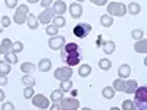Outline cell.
<instances>
[{
  "mask_svg": "<svg viewBox=\"0 0 147 110\" xmlns=\"http://www.w3.org/2000/svg\"><path fill=\"white\" fill-rule=\"evenodd\" d=\"M60 59L65 63H68V66H77L80 65L81 59H82V50L81 47L75 43H68L60 48Z\"/></svg>",
  "mask_w": 147,
  "mask_h": 110,
  "instance_id": "obj_1",
  "label": "cell"
},
{
  "mask_svg": "<svg viewBox=\"0 0 147 110\" xmlns=\"http://www.w3.org/2000/svg\"><path fill=\"white\" fill-rule=\"evenodd\" d=\"M134 104L138 110H147V87H137L134 91Z\"/></svg>",
  "mask_w": 147,
  "mask_h": 110,
  "instance_id": "obj_2",
  "label": "cell"
},
{
  "mask_svg": "<svg viewBox=\"0 0 147 110\" xmlns=\"http://www.w3.org/2000/svg\"><path fill=\"white\" fill-rule=\"evenodd\" d=\"M107 12L110 16H124L127 13V6L119 2H112L107 5Z\"/></svg>",
  "mask_w": 147,
  "mask_h": 110,
  "instance_id": "obj_3",
  "label": "cell"
},
{
  "mask_svg": "<svg viewBox=\"0 0 147 110\" xmlns=\"http://www.w3.org/2000/svg\"><path fill=\"white\" fill-rule=\"evenodd\" d=\"M90 32H91V25L87 22H80L74 28V35L78 37V38H85V37H88Z\"/></svg>",
  "mask_w": 147,
  "mask_h": 110,
  "instance_id": "obj_4",
  "label": "cell"
},
{
  "mask_svg": "<svg viewBox=\"0 0 147 110\" xmlns=\"http://www.w3.org/2000/svg\"><path fill=\"white\" fill-rule=\"evenodd\" d=\"M27 16H28V6L27 5H21L16 7V12L13 15V21L18 25H22L24 22H27Z\"/></svg>",
  "mask_w": 147,
  "mask_h": 110,
  "instance_id": "obj_5",
  "label": "cell"
},
{
  "mask_svg": "<svg viewBox=\"0 0 147 110\" xmlns=\"http://www.w3.org/2000/svg\"><path fill=\"white\" fill-rule=\"evenodd\" d=\"M59 106L62 110H77L80 107V101L75 99V97H68V99H62L59 101Z\"/></svg>",
  "mask_w": 147,
  "mask_h": 110,
  "instance_id": "obj_6",
  "label": "cell"
},
{
  "mask_svg": "<svg viewBox=\"0 0 147 110\" xmlns=\"http://www.w3.org/2000/svg\"><path fill=\"white\" fill-rule=\"evenodd\" d=\"M72 68L71 66H63V68H57L56 72H55V78L59 79V81H66V79H71L72 76Z\"/></svg>",
  "mask_w": 147,
  "mask_h": 110,
  "instance_id": "obj_7",
  "label": "cell"
},
{
  "mask_svg": "<svg viewBox=\"0 0 147 110\" xmlns=\"http://www.w3.org/2000/svg\"><path fill=\"white\" fill-rule=\"evenodd\" d=\"M31 100H32V106L38 107V109H49V106H50L49 99L43 94H35Z\"/></svg>",
  "mask_w": 147,
  "mask_h": 110,
  "instance_id": "obj_8",
  "label": "cell"
},
{
  "mask_svg": "<svg viewBox=\"0 0 147 110\" xmlns=\"http://www.w3.org/2000/svg\"><path fill=\"white\" fill-rule=\"evenodd\" d=\"M55 9L53 7H47L44 9V12H41V13L38 15V18H37V21L41 22V23H46V25H49V22H50L53 18H55Z\"/></svg>",
  "mask_w": 147,
  "mask_h": 110,
  "instance_id": "obj_9",
  "label": "cell"
},
{
  "mask_svg": "<svg viewBox=\"0 0 147 110\" xmlns=\"http://www.w3.org/2000/svg\"><path fill=\"white\" fill-rule=\"evenodd\" d=\"M65 44H66V41L62 35L50 37V40H49V46H50V48H53V50H60Z\"/></svg>",
  "mask_w": 147,
  "mask_h": 110,
  "instance_id": "obj_10",
  "label": "cell"
},
{
  "mask_svg": "<svg viewBox=\"0 0 147 110\" xmlns=\"http://www.w3.org/2000/svg\"><path fill=\"white\" fill-rule=\"evenodd\" d=\"M53 9H55V13H56L57 16H62L65 12L68 10L66 3L63 2V0H56V2L53 3Z\"/></svg>",
  "mask_w": 147,
  "mask_h": 110,
  "instance_id": "obj_11",
  "label": "cell"
},
{
  "mask_svg": "<svg viewBox=\"0 0 147 110\" xmlns=\"http://www.w3.org/2000/svg\"><path fill=\"white\" fill-rule=\"evenodd\" d=\"M69 13H71V16L72 18H81V15H82V6L80 5V3H72L71 6H69Z\"/></svg>",
  "mask_w": 147,
  "mask_h": 110,
  "instance_id": "obj_12",
  "label": "cell"
},
{
  "mask_svg": "<svg viewBox=\"0 0 147 110\" xmlns=\"http://www.w3.org/2000/svg\"><path fill=\"white\" fill-rule=\"evenodd\" d=\"M129 75H131V66H129V65L124 63V65H121V66L118 68V76H119L121 79H127Z\"/></svg>",
  "mask_w": 147,
  "mask_h": 110,
  "instance_id": "obj_13",
  "label": "cell"
},
{
  "mask_svg": "<svg viewBox=\"0 0 147 110\" xmlns=\"http://www.w3.org/2000/svg\"><path fill=\"white\" fill-rule=\"evenodd\" d=\"M137 87H138L137 81H134V79L125 81V85H124V93H127V94H134V91L137 90Z\"/></svg>",
  "mask_w": 147,
  "mask_h": 110,
  "instance_id": "obj_14",
  "label": "cell"
},
{
  "mask_svg": "<svg viewBox=\"0 0 147 110\" xmlns=\"http://www.w3.org/2000/svg\"><path fill=\"white\" fill-rule=\"evenodd\" d=\"M12 46H13V43H12L9 38H5L3 41H2V44H0V54H7V53H10V50H12Z\"/></svg>",
  "mask_w": 147,
  "mask_h": 110,
  "instance_id": "obj_15",
  "label": "cell"
},
{
  "mask_svg": "<svg viewBox=\"0 0 147 110\" xmlns=\"http://www.w3.org/2000/svg\"><path fill=\"white\" fill-rule=\"evenodd\" d=\"M21 70L24 73H27V75H32L35 70V65L31 62H24V63H21Z\"/></svg>",
  "mask_w": 147,
  "mask_h": 110,
  "instance_id": "obj_16",
  "label": "cell"
},
{
  "mask_svg": "<svg viewBox=\"0 0 147 110\" xmlns=\"http://www.w3.org/2000/svg\"><path fill=\"white\" fill-rule=\"evenodd\" d=\"M38 68L41 72H49L50 70V68H52V62H50V59H47V57H44V59H41L40 62H38Z\"/></svg>",
  "mask_w": 147,
  "mask_h": 110,
  "instance_id": "obj_17",
  "label": "cell"
},
{
  "mask_svg": "<svg viewBox=\"0 0 147 110\" xmlns=\"http://www.w3.org/2000/svg\"><path fill=\"white\" fill-rule=\"evenodd\" d=\"M134 50L138 52V53H146V50H147V43H146V40H144V38L137 40L136 44H134Z\"/></svg>",
  "mask_w": 147,
  "mask_h": 110,
  "instance_id": "obj_18",
  "label": "cell"
},
{
  "mask_svg": "<svg viewBox=\"0 0 147 110\" xmlns=\"http://www.w3.org/2000/svg\"><path fill=\"white\" fill-rule=\"evenodd\" d=\"M27 23H28V28L30 30H37L38 28V21H37V18L34 16V15H31V13H28V16H27Z\"/></svg>",
  "mask_w": 147,
  "mask_h": 110,
  "instance_id": "obj_19",
  "label": "cell"
},
{
  "mask_svg": "<svg viewBox=\"0 0 147 110\" xmlns=\"http://www.w3.org/2000/svg\"><path fill=\"white\" fill-rule=\"evenodd\" d=\"M63 99V91L62 90H55V91H52V94H50V100L53 101V103H59L60 100Z\"/></svg>",
  "mask_w": 147,
  "mask_h": 110,
  "instance_id": "obj_20",
  "label": "cell"
},
{
  "mask_svg": "<svg viewBox=\"0 0 147 110\" xmlns=\"http://www.w3.org/2000/svg\"><path fill=\"white\" fill-rule=\"evenodd\" d=\"M115 48H116L115 41H106V43L103 44V52H105L106 54H112V53L115 52Z\"/></svg>",
  "mask_w": 147,
  "mask_h": 110,
  "instance_id": "obj_21",
  "label": "cell"
},
{
  "mask_svg": "<svg viewBox=\"0 0 147 110\" xmlns=\"http://www.w3.org/2000/svg\"><path fill=\"white\" fill-rule=\"evenodd\" d=\"M91 73V66L90 65H81L80 69H78V75L82 76V78H87Z\"/></svg>",
  "mask_w": 147,
  "mask_h": 110,
  "instance_id": "obj_22",
  "label": "cell"
},
{
  "mask_svg": "<svg viewBox=\"0 0 147 110\" xmlns=\"http://www.w3.org/2000/svg\"><path fill=\"white\" fill-rule=\"evenodd\" d=\"M140 10H141V7H140V5L136 3V2H132V3H129V5L127 6V12H129L131 15H138Z\"/></svg>",
  "mask_w": 147,
  "mask_h": 110,
  "instance_id": "obj_23",
  "label": "cell"
},
{
  "mask_svg": "<svg viewBox=\"0 0 147 110\" xmlns=\"http://www.w3.org/2000/svg\"><path fill=\"white\" fill-rule=\"evenodd\" d=\"M21 79H22V84L25 85V87H34V84H35L34 76H32V75H27V73H25V75H24Z\"/></svg>",
  "mask_w": 147,
  "mask_h": 110,
  "instance_id": "obj_24",
  "label": "cell"
},
{
  "mask_svg": "<svg viewBox=\"0 0 147 110\" xmlns=\"http://www.w3.org/2000/svg\"><path fill=\"white\" fill-rule=\"evenodd\" d=\"M102 94H103L105 99L110 100V99H113V97H115V90H113V87H105Z\"/></svg>",
  "mask_w": 147,
  "mask_h": 110,
  "instance_id": "obj_25",
  "label": "cell"
},
{
  "mask_svg": "<svg viewBox=\"0 0 147 110\" xmlns=\"http://www.w3.org/2000/svg\"><path fill=\"white\" fill-rule=\"evenodd\" d=\"M100 23L103 27H112L113 25V18L110 16V15H103L100 18Z\"/></svg>",
  "mask_w": 147,
  "mask_h": 110,
  "instance_id": "obj_26",
  "label": "cell"
},
{
  "mask_svg": "<svg viewBox=\"0 0 147 110\" xmlns=\"http://www.w3.org/2000/svg\"><path fill=\"white\" fill-rule=\"evenodd\" d=\"M99 68L102 70H109L110 68H112V62H110L109 59H100L99 60Z\"/></svg>",
  "mask_w": 147,
  "mask_h": 110,
  "instance_id": "obj_27",
  "label": "cell"
},
{
  "mask_svg": "<svg viewBox=\"0 0 147 110\" xmlns=\"http://www.w3.org/2000/svg\"><path fill=\"white\" fill-rule=\"evenodd\" d=\"M52 21H53V25L57 27V28H62V27L66 25V19H65L63 16H56V18H53Z\"/></svg>",
  "mask_w": 147,
  "mask_h": 110,
  "instance_id": "obj_28",
  "label": "cell"
},
{
  "mask_svg": "<svg viewBox=\"0 0 147 110\" xmlns=\"http://www.w3.org/2000/svg\"><path fill=\"white\" fill-rule=\"evenodd\" d=\"M5 62H7L9 65H15L18 63V56L15 53H7L5 54Z\"/></svg>",
  "mask_w": 147,
  "mask_h": 110,
  "instance_id": "obj_29",
  "label": "cell"
},
{
  "mask_svg": "<svg viewBox=\"0 0 147 110\" xmlns=\"http://www.w3.org/2000/svg\"><path fill=\"white\" fill-rule=\"evenodd\" d=\"M10 65L7 62H5V60H2L0 62V75H7V73L10 72Z\"/></svg>",
  "mask_w": 147,
  "mask_h": 110,
  "instance_id": "obj_30",
  "label": "cell"
},
{
  "mask_svg": "<svg viewBox=\"0 0 147 110\" xmlns=\"http://www.w3.org/2000/svg\"><path fill=\"white\" fill-rule=\"evenodd\" d=\"M124 85H125V79H115L113 81V90L115 91H124Z\"/></svg>",
  "mask_w": 147,
  "mask_h": 110,
  "instance_id": "obj_31",
  "label": "cell"
},
{
  "mask_svg": "<svg viewBox=\"0 0 147 110\" xmlns=\"http://www.w3.org/2000/svg\"><path fill=\"white\" fill-rule=\"evenodd\" d=\"M122 110H137V107L132 100H125L122 101Z\"/></svg>",
  "mask_w": 147,
  "mask_h": 110,
  "instance_id": "obj_32",
  "label": "cell"
},
{
  "mask_svg": "<svg viewBox=\"0 0 147 110\" xmlns=\"http://www.w3.org/2000/svg\"><path fill=\"white\" fill-rule=\"evenodd\" d=\"M60 90H62L63 93H65V91H71V90H72V81H71V79L60 81Z\"/></svg>",
  "mask_w": 147,
  "mask_h": 110,
  "instance_id": "obj_33",
  "label": "cell"
},
{
  "mask_svg": "<svg viewBox=\"0 0 147 110\" xmlns=\"http://www.w3.org/2000/svg\"><path fill=\"white\" fill-rule=\"evenodd\" d=\"M57 32H59V28L55 27L53 23H52V25H47V27H46V34H47V35L55 37V35H57Z\"/></svg>",
  "mask_w": 147,
  "mask_h": 110,
  "instance_id": "obj_34",
  "label": "cell"
},
{
  "mask_svg": "<svg viewBox=\"0 0 147 110\" xmlns=\"http://www.w3.org/2000/svg\"><path fill=\"white\" fill-rule=\"evenodd\" d=\"M22 48H24V44L21 43V41H15L13 43V46H12V50H10V53H19V52H22Z\"/></svg>",
  "mask_w": 147,
  "mask_h": 110,
  "instance_id": "obj_35",
  "label": "cell"
},
{
  "mask_svg": "<svg viewBox=\"0 0 147 110\" xmlns=\"http://www.w3.org/2000/svg\"><path fill=\"white\" fill-rule=\"evenodd\" d=\"M24 97H25L27 100H31L34 97V87H27L24 90Z\"/></svg>",
  "mask_w": 147,
  "mask_h": 110,
  "instance_id": "obj_36",
  "label": "cell"
},
{
  "mask_svg": "<svg viewBox=\"0 0 147 110\" xmlns=\"http://www.w3.org/2000/svg\"><path fill=\"white\" fill-rule=\"evenodd\" d=\"M143 37H144V32H143L141 30H134V31H132V38L136 40V41H137V40H141Z\"/></svg>",
  "mask_w": 147,
  "mask_h": 110,
  "instance_id": "obj_37",
  "label": "cell"
},
{
  "mask_svg": "<svg viewBox=\"0 0 147 110\" xmlns=\"http://www.w3.org/2000/svg\"><path fill=\"white\" fill-rule=\"evenodd\" d=\"M5 5L9 7V9H13L18 6V0H5Z\"/></svg>",
  "mask_w": 147,
  "mask_h": 110,
  "instance_id": "obj_38",
  "label": "cell"
},
{
  "mask_svg": "<svg viewBox=\"0 0 147 110\" xmlns=\"http://www.w3.org/2000/svg\"><path fill=\"white\" fill-rule=\"evenodd\" d=\"M2 27H3V28L10 27V18H9V16H3V18H2Z\"/></svg>",
  "mask_w": 147,
  "mask_h": 110,
  "instance_id": "obj_39",
  "label": "cell"
},
{
  "mask_svg": "<svg viewBox=\"0 0 147 110\" xmlns=\"http://www.w3.org/2000/svg\"><path fill=\"white\" fill-rule=\"evenodd\" d=\"M2 110H15V106H13V103H3V106H2Z\"/></svg>",
  "mask_w": 147,
  "mask_h": 110,
  "instance_id": "obj_40",
  "label": "cell"
},
{
  "mask_svg": "<svg viewBox=\"0 0 147 110\" xmlns=\"http://www.w3.org/2000/svg\"><path fill=\"white\" fill-rule=\"evenodd\" d=\"M40 3H41V6L44 9H47V7H50V5L53 3V0H40Z\"/></svg>",
  "mask_w": 147,
  "mask_h": 110,
  "instance_id": "obj_41",
  "label": "cell"
},
{
  "mask_svg": "<svg viewBox=\"0 0 147 110\" xmlns=\"http://www.w3.org/2000/svg\"><path fill=\"white\" fill-rule=\"evenodd\" d=\"M90 2L94 3V5H97V6H103V5L107 3V0H90Z\"/></svg>",
  "mask_w": 147,
  "mask_h": 110,
  "instance_id": "obj_42",
  "label": "cell"
},
{
  "mask_svg": "<svg viewBox=\"0 0 147 110\" xmlns=\"http://www.w3.org/2000/svg\"><path fill=\"white\" fill-rule=\"evenodd\" d=\"M49 110H62L59 106V103H53L52 106H49Z\"/></svg>",
  "mask_w": 147,
  "mask_h": 110,
  "instance_id": "obj_43",
  "label": "cell"
},
{
  "mask_svg": "<svg viewBox=\"0 0 147 110\" xmlns=\"http://www.w3.org/2000/svg\"><path fill=\"white\" fill-rule=\"evenodd\" d=\"M6 84H7L6 75H0V85H6Z\"/></svg>",
  "mask_w": 147,
  "mask_h": 110,
  "instance_id": "obj_44",
  "label": "cell"
},
{
  "mask_svg": "<svg viewBox=\"0 0 147 110\" xmlns=\"http://www.w3.org/2000/svg\"><path fill=\"white\" fill-rule=\"evenodd\" d=\"M3 100H5V91L0 90V101H3Z\"/></svg>",
  "mask_w": 147,
  "mask_h": 110,
  "instance_id": "obj_45",
  "label": "cell"
},
{
  "mask_svg": "<svg viewBox=\"0 0 147 110\" xmlns=\"http://www.w3.org/2000/svg\"><path fill=\"white\" fill-rule=\"evenodd\" d=\"M27 2H28V3H32V5H35V3H38L40 0H27Z\"/></svg>",
  "mask_w": 147,
  "mask_h": 110,
  "instance_id": "obj_46",
  "label": "cell"
},
{
  "mask_svg": "<svg viewBox=\"0 0 147 110\" xmlns=\"http://www.w3.org/2000/svg\"><path fill=\"white\" fill-rule=\"evenodd\" d=\"M81 110H93V109H90V107H82Z\"/></svg>",
  "mask_w": 147,
  "mask_h": 110,
  "instance_id": "obj_47",
  "label": "cell"
},
{
  "mask_svg": "<svg viewBox=\"0 0 147 110\" xmlns=\"http://www.w3.org/2000/svg\"><path fill=\"white\" fill-rule=\"evenodd\" d=\"M110 110H121V109H118V107H110Z\"/></svg>",
  "mask_w": 147,
  "mask_h": 110,
  "instance_id": "obj_48",
  "label": "cell"
},
{
  "mask_svg": "<svg viewBox=\"0 0 147 110\" xmlns=\"http://www.w3.org/2000/svg\"><path fill=\"white\" fill-rule=\"evenodd\" d=\"M78 2H80V3H81V2H84V0H77V3H78Z\"/></svg>",
  "mask_w": 147,
  "mask_h": 110,
  "instance_id": "obj_49",
  "label": "cell"
}]
</instances>
